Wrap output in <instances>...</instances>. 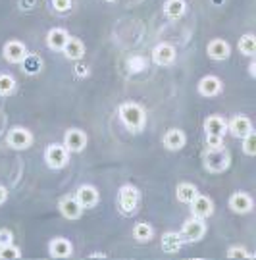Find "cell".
Returning a JSON list of instances; mask_svg holds the SVG:
<instances>
[{
	"label": "cell",
	"mask_w": 256,
	"mask_h": 260,
	"mask_svg": "<svg viewBox=\"0 0 256 260\" xmlns=\"http://www.w3.org/2000/svg\"><path fill=\"white\" fill-rule=\"evenodd\" d=\"M119 120L129 131H141L146 121L145 108L137 103H123L119 106Z\"/></svg>",
	"instance_id": "cell-1"
},
{
	"label": "cell",
	"mask_w": 256,
	"mask_h": 260,
	"mask_svg": "<svg viewBox=\"0 0 256 260\" xmlns=\"http://www.w3.org/2000/svg\"><path fill=\"white\" fill-rule=\"evenodd\" d=\"M231 164V154L226 147H218V149H208L204 154V166L212 174H221L226 172Z\"/></svg>",
	"instance_id": "cell-2"
},
{
	"label": "cell",
	"mask_w": 256,
	"mask_h": 260,
	"mask_svg": "<svg viewBox=\"0 0 256 260\" xmlns=\"http://www.w3.org/2000/svg\"><path fill=\"white\" fill-rule=\"evenodd\" d=\"M141 195H139L137 187L133 185H123L118 193V206L121 214H133L137 210Z\"/></svg>",
	"instance_id": "cell-3"
},
{
	"label": "cell",
	"mask_w": 256,
	"mask_h": 260,
	"mask_svg": "<svg viewBox=\"0 0 256 260\" xmlns=\"http://www.w3.org/2000/svg\"><path fill=\"white\" fill-rule=\"evenodd\" d=\"M204 233H206L204 218H197V216L189 218L181 228V237H183V241H187V243L201 241L202 237H204Z\"/></svg>",
	"instance_id": "cell-4"
},
{
	"label": "cell",
	"mask_w": 256,
	"mask_h": 260,
	"mask_svg": "<svg viewBox=\"0 0 256 260\" xmlns=\"http://www.w3.org/2000/svg\"><path fill=\"white\" fill-rule=\"evenodd\" d=\"M45 160L46 164L52 168V170H62L68 166V160H70V152L64 145H48L45 150Z\"/></svg>",
	"instance_id": "cell-5"
},
{
	"label": "cell",
	"mask_w": 256,
	"mask_h": 260,
	"mask_svg": "<svg viewBox=\"0 0 256 260\" xmlns=\"http://www.w3.org/2000/svg\"><path fill=\"white\" fill-rule=\"evenodd\" d=\"M6 139H8L10 147L16 150L29 149V147L33 145V135H31V131L25 129V127H14V129H10Z\"/></svg>",
	"instance_id": "cell-6"
},
{
	"label": "cell",
	"mask_w": 256,
	"mask_h": 260,
	"mask_svg": "<svg viewBox=\"0 0 256 260\" xmlns=\"http://www.w3.org/2000/svg\"><path fill=\"white\" fill-rule=\"evenodd\" d=\"M64 147L68 152H81L87 147V133L81 129H68L64 135Z\"/></svg>",
	"instance_id": "cell-7"
},
{
	"label": "cell",
	"mask_w": 256,
	"mask_h": 260,
	"mask_svg": "<svg viewBox=\"0 0 256 260\" xmlns=\"http://www.w3.org/2000/svg\"><path fill=\"white\" fill-rule=\"evenodd\" d=\"M48 252L52 258H70L73 254V245L66 237H54L48 245Z\"/></svg>",
	"instance_id": "cell-8"
},
{
	"label": "cell",
	"mask_w": 256,
	"mask_h": 260,
	"mask_svg": "<svg viewBox=\"0 0 256 260\" xmlns=\"http://www.w3.org/2000/svg\"><path fill=\"white\" fill-rule=\"evenodd\" d=\"M25 56H27V48H25V45L21 41H8L4 45V58L8 62L19 64V62L25 60Z\"/></svg>",
	"instance_id": "cell-9"
},
{
	"label": "cell",
	"mask_w": 256,
	"mask_h": 260,
	"mask_svg": "<svg viewBox=\"0 0 256 260\" xmlns=\"http://www.w3.org/2000/svg\"><path fill=\"white\" fill-rule=\"evenodd\" d=\"M189 206H191L193 216H197V218H206L214 212V203H212L210 197L206 195H197Z\"/></svg>",
	"instance_id": "cell-10"
},
{
	"label": "cell",
	"mask_w": 256,
	"mask_h": 260,
	"mask_svg": "<svg viewBox=\"0 0 256 260\" xmlns=\"http://www.w3.org/2000/svg\"><path fill=\"white\" fill-rule=\"evenodd\" d=\"M229 208L237 214H247L252 210V199L247 193L237 191V193H233L229 197Z\"/></svg>",
	"instance_id": "cell-11"
},
{
	"label": "cell",
	"mask_w": 256,
	"mask_h": 260,
	"mask_svg": "<svg viewBox=\"0 0 256 260\" xmlns=\"http://www.w3.org/2000/svg\"><path fill=\"white\" fill-rule=\"evenodd\" d=\"M175 60V48L168 43H162L152 50V62L158 66H170Z\"/></svg>",
	"instance_id": "cell-12"
},
{
	"label": "cell",
	"mask_w": 256,
	"mask_h": 260,
	"mask_svg": "<svg viewBox=\"0 0 256 260\" xmlns=\"http://www.w3.org/2000/svg\"><path fill=\"white\" fill-rule=\"evenodd\" d=\"M75 199H77V203L83 206V210H85V208H92V206H97V203H99V191L92 185H83L77 189Z\"/></svg>",
	"instance_id": "cell-13"
},
{
	"label": "cell",
	"mask_w": 256,
	"mask_h": 260,
	"mask_svg": "<svg viewBox=\"0 0 256 260\" xmlns=\"http://www.w3.org/2000/svg\"><path fill=\"white\" fill-rule=\"evenodd\" d=\"M60 212H62V216L68 218V220H77L83 214V206L77 203L75 197L68 195L60 201Z\"/></svg>",
	"instance_id": "cell-14"
},
{
	"label": "cell",
	"mask_w": 256,
	"mask_h": 260,
	"mask_svg": "<svg viewBox=\"0 0 256 260\" xmlns=\"http://www.w3.org/2000/svg\"><path fill=\"white\" fill-rule=\"evenodd\" d=\"M68 39H70V35H68L66 29L54 27V29H50L48 35H46V45H48V48L56 50V52H62L66 47V43H68Z\"/></svg>",
	"instance_id": "cell-15"
},
{
	"label": "cell",
	"mask_w": 256,
	"mask_h": 260,
	"mask_svg": "<svg viewBox=\"0 0 256 260\" xmlns=\"http://www.w3.org/2000/svg\"><path fill=\"white\" fill-rule=\"evenodd\" d=\"M228 129L231 131L233 137L243 139L245 135H248V133L252 131V121L248 120L247 116H235V118L228 123Z\"/></svg>",
	"instance_id": "cell-16"
},
{
	"label": "cell",
	"mask_w": 256,
	"mask_h": 260,
	"mask_svg": "<svg viewBox=\"0 0 256 260\" xmlns=\"http://www.w3.org/2000/svg\"><path fill=\"white\" fill-rule=\"evenodd\" d=\"M221 91V81L216 75H206L199 81V93L202 96H216Z\"/></svg>",
	"instance_id": "cell-17"
},
{
	"label": "cell",
	"mask_w": 256,
	"mask_h": 260,
	"mask_svg": "<svg viewBox=\"0 0 256 260\" xmlns=\"http://www.w3.org/2000/svg\"><path fill=\"white\" fill-rule=\"evenodd\" d=\"M231 54V48H229V43L223 41V39H214L208 43V56L214 58V60H226Z\"/></svg>",
	"instance_id": "cell-18"
},
{
	"label": "cell",
	"mask_w": 256,
	"mask_h": 260,
	"mask_svg": "<svg viewBox=\"0 0 256 260\" xmlns=\"http://www.w3.org/2000/svg\"><path fill=\"white\" fill-rule=\"evenodd\" d=\"M187 137L181 129H168L164 135V147L168 150H179L185 147Z\"/></svg>",
	"instance_id": "cell-19"
},
{
	"label": "cell",
	"mask_w": 256,
	"mask_h": 260,
	"mask_svg": "<svg viewBox=\"0 0 256 260\" xmlns=\"http://www.w3.org/2000/svg\"><path fill=\"white\" fill-rule=\"evenodd\" d=\"M204 131L206 135H218V137H223V133L228 131V121L223 120L221 116H210L204 121Z\"/></svg>",
	"instance_id": "cell-20"
},
{
	"label": "cell",
	"mask_w": 256,
	"mask_h": 260,
	"mask_svg": "<svg viewBox=\"0 0 256 260\" xmlns=\"http://www.w3.org/2000/svg\"><path fill=\"white\" fill-rule=\"evenodd\" d=\"M62 52L66 54L68 60H81L83 56H85V45H83V41H79V39L70 37Z\"/></svg>",
	"instance_id": "cell-21"
},
{
	"label": "cell",
	"mask_w": 256,
	"mask_h": 260,
	"mask_svg": "<svg viewBox=\"0 0 256 260\" xmlns=\"http://www.w3.org/2000/svg\"><path fill=\"white\" fill-rule=\"evenodd\" d=\"M183 247V237L181 233H175V232H168L162 235V249H164L166 252H177L181 251Z\"/></svg>",
	"instance_id": "cell-22"
},
{
	"label": "cell",
	"mask_w": 256,
	"mask_h": 260,
	"mask_svg": "<svg viewBox=\"0 0 256 260\" xmlns=\"http://www.w3.org/2000/svg\"><path fill=\"white\" fill-rule=\"evenodd\" d=\"M175 195H177V199H179V203H183V205H191L193 199L199 195V191H197V187L193 185V183L185 181V183H179V185H177Z\"/></svg>",
	"instance_id": "cell-23"
},
{
	"label": "cell",
	"mask_w": 256,
	"mask_h": 260,
	"mask_svg": "<svg viewBox=\"0 0 256 260\" xmlns=\"http://www.w3.org/2000/svg\"><path fill=\"white\" fill-rule=\"evenodd\" d=\"M185 10H187V4H185V0H168L164 6V12L168 18L172 19H177L181 18L183 14H185Z\"/></svg>",
	"instance_id": "cell-24"
},
{
	"label": "cell",
	"mask_w": 256,
	"mask_h": 260,
	"mask_svg": "<svg viewBox=\"0 0 256 260\" xmlns=\"http://www.w3.org/2000/svg\"><path fill=\"white\" fill-rule=\"evenodd\" d=\"M239 50L245 56H254L256 54V37L252 33H245L239 39Z\"/></svg>",
	"instance_id": "cell-25"
},
{
	"label": "cell",
	"mask_w": 256,
	"mask_h": 260,
	"mask_svg": "<svg viewBox=\"0 0 256 260\" xmlns=\"http://www.w3.org/2000/svg\"><path fill=\"white\" fill-rule=\"evenodd\" d=\"M152 225L146 222H139L135 223V228H133V237L137 239V241H150L152 239Z\"/></svg>",
	"instance_id": "cell-26"
},
{
	"label": "cell",
	"mask_w": 256,
	"mask_h": 260,
	"mask_svg": "<svg viewBox=\"0 0 256 260\" xmlns=\"http://www.w3.org/2000/svg\"><path fill=\"white\" fill-rule=\"evenodd\" d=\"M14 89H16V79L8 74L0 75V94L6 96V94H10Z\"/></svg>",
	"instance_id": "cell-27"
},
{
	"label": "cell",
	"mask_w": 256,
	"mask_h": 260,
	"mask_svg": "<svg viewBox=\"0 0 256 260\" xmlns=\"http://www.w3.org/2000/svg\"><path fill=\"white\" fill-rule=\"evenodd\" d=\"M243 152L248 154V156H254L256 154V133L250 131L248 135L243 137Z\"/></svg>",
	"instance_id": "cell-28"
},
{
	"label": "cell",
	"mask_w": 256,
	"mask_h": 260,
	"mask_svg": "<svg viewBox=\"0 0 256 260\" xmlns=\"http://www.w3.org/2000/svg\"><path fill=\"white\" fill-rule=\"evenodd\" d=\"M18 258H21V251H19L14 243L0 249V260H18Z\"/></svg>",
	"instance_id": "cell-29"
},
{
	"label": "cell",
	"mask_w": 256,
	"mask_h": 260,
	"mask_svg": "<svg viewBox=\"0 0 256 260\" xmlns=\"http://www.w3.org/2000/svg\"><path fill=\"white\" fill-rule=\"evenodd\" d=\"M228 258H254V254H250V252H247L243 247H231L228 251Z\"/></svg>",
	"instance_id": "cell-30"
},
{
	"label": "cell",
	"mask_w": 256,
	"mask_h": 260,
	"mask_svg": "<svg viewBox=\"0 0 256 260\" xmlns=\"http://www.w3.org/2000/svg\"><path fill=\"white\" fill-rule=\"evenodd\" d=\"M25 70L27 72H37L39 68H41V62H39V58L37 56H25Z\"/></svg>",
	"instance_id": "cell-31"
},
{
	"label": "cell",
	"mask_w": 256,
	"mask_h": 260,
	"mask_svg": "<svg viewBox=\"0 0 256 260\" xmlns=\"http://www.w3.org/2000/svg\"><path fill=\"white\" fill-rule=\"evenodd\" d=\"M129 70H131V72H141V70H145V58H141V56L131 58V60H129Z\"/></svg>",
	"instance_id": "cell-32"
},
{
	"label": "cell",
	"mask_w": 256,
	"mask_h": 260,
	"mask_svg": "<svg viewBox=\"0 0 256 260\" xmlns=\"http://www.w3.org/2000/svg\"><path fill=\"white\" fill-rule=\"evenodd\" d=\"M12 243H14L12 232H10V230H0V249H2V247H8Z\"/></svg>",
	"instance_id": "cell-33"
},
{
	"label": "cell",
	"mask_w": 256,
	"mask_h": 260,
	"mask_svg": "<svg viewBox=\"0 0 256 260\" xmlns=\"http://www.w3.org/2000/svg\"><path fill=\"white\" fill-rule=\"evenodd\" d=\"M52 8L56 12H68L72 10V0H52Z\"/></svg>",
	"instance_id": "cell-34"
},
{
	"label": "cell",
	"mask_w": 256,
	"mask_h": 260,
	"mask_svg": "<svg viewBox=\"0 0 256 260\" xmlns=\"http://www.w3.org/2000/svg\"><path fill=\"white\" fill-rule=\"evenodd\" d=\"M206 143H208V149H218V147H223L221 137H218V135H206Z\"/></svg>",
	"instance_id": "cell-35"
},
{
	"label": "cell",
	"mask_w": 256,
	"mask_h": 260,
	"mask_svg": "<svg viewBox=\"0 0 256 260\" xmlns=\"http://www.w3.org/2000/svg\"><path fill=\"white\" fill-rule=\"evenodd\" d=\"M75 74H77V75H87V74H89V68H87V64H77V66H75Z\"/></svg>",
	"instance_id": "cell-36"
},
{
	"label": "cell",
	"mask_w": 256,
	"mask_h": 260,
	"mask_svg": "<svg viewBox=\"0 0 256 260\" xmlns=\"http://www.w3.org/2000/svg\"><path fill=\"white\" fill-rule=\"evenodd\" d=\"M6 199H8V189L4 185H0V206L6 203Z\"/></svg>",
	"instance_id": "cell-37"
},
{
	"label": "cell",
	"mask_w": 256,
	"mask_h": 260,
	"mask_svg": "<svg viewBox=\"0 0 256 260\" xmlns=\"http://www.w3.org/2000/svg\"><path fill=\"white\" fill-rule=\"evenodd\" d=\"M91 258H106V254L104 252H94V254H91Z\"/></svg>",
	"instance_id": "cell-38"
},
{
	"label": "cell",
	"mask_w": 256,
	"mask_h": 260,
	"mask_svg": "<svg viewBox=\"0 0 256 260\" xmlns=\"http://www.w3.org/2000/svg\"><path fill=\"white\" fill-rule=\"evenodd\" d=\"M254 74H256V62H252V64H250V75L254 77Z\"/></svg>",
	"instance_id": "cell-39"
},
{
	"label": "cell",
	"mask_w": 256,
	"mask_h": 260,
	"mask_svg": "<svg viewBox=\"0 0 256 260\" xmlns=\"http://www.w3.org/2000/svg\"><path fill=\"white\" fill-rule=\"evenodd\" d=\"M106 2H114V0H106Z\"/></svg>",
	"instance_id": "cell-40"
}]
</instances>
